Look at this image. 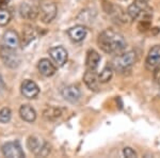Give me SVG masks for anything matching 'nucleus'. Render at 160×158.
Returning a JSON list of instances; mask_svg holds the SVG:
<instances>
[{
    "label": "nucleus",
    "mask_w": 160,
    "mask_h": 158,
    "mask_svg": "<svg viewBox=\"0 0 160 158\" xmlns=\"http://www.w3.org/2000/svg\"><path fill=\"white\" fill-rule=\"evenodd\" d=\"M97 44L104 53L109 55H118L125 50L126 41L118 31L114 29H106L99 33Z\"/></svg>",
    "instance_id": "obj_1"
},
{
    "label": "nucleus",
    "mask_w": 160,
    "mask_h": 158,
    "mask_svg": "<svg viewBox=\"0 0 160 158\" xmlns=\"http://www.w3.org/2000/svg\"><path fill=\"white\" fill-rule=\"evenodd\" d=\"M137 61V54L136 51L129 50V51H123L121 54L114 56L111 65H112L114 71L118 72V73H125L128 72L133 64Z\"/></svg>",
    "instance_id": "obj_2"
},
{
    "label": "nucleus",
    "mask_w": 160,
    "mask_h": 158,
    "mask_svg": "<svg viewBox=\"0 0 160 158\" xmlns=\"http://www.w3.org/2000/svg\"><path fill=\"white\" fill-rule=\"evenodd\" d=\"M27 146L30 150V152H32L33 154L38 155V156L45 157L50 152L49 145L43 139H40L35 136H31L28 138Z\"/></svg>",
    "instance_id": "obj_3"
},
{
    "label": "nucleus",
    "mask_w": 160,
    "mask_h": 158,
    "mask_svg": "<svg viewBox=\"0 0 160 158\" xmlns=\"http://www.w3.org/2000/svg\"><path fill=\"white\" fill-rule=\"evenodd\" d=\"M0 58L4 65L11 69H15L20 64V57L15 51V49L6 47V46H1L0 48Z\"/></svg>",
    "instance_id": "obj_4"
},
{
    "label": "nucleus",
    "mask_w": 160,
    "mask_h": 158,
    "mask_svg": "<svg viewBox=\"0 0 160 158\" xmlns=\"http://www.w3.org/2000/svg\"><path fill=\"white\" fill-rule=\"evenodd\" d=\"M57 12H58V9H57L55 2L43 1L40 4V12L38 13H40L42 22L45 23V24H49L56 18Z\"/></svg>",
    "instance_id": "obj_5"
},
{
    "label": "nucleus",
    "mask_w": 160,
    "mask_h": 158,
    "mask_svg": "<svg viewBox=\"0 0 160 158\" xmlns=\"http://www.w3.org/2000/svg\"><path fill=\"white\" fill-rule=\"evenodd\" d=\"M2 154L9 158H22L25 157V153L22 151L18 141L7 142L2 146Z\"/></svg>",
    "instance_id": "obj_6"
},
{
    "label": "nucleus",
    "mask_w": 160,
    "mask_h": 158,
    "mask_svg": "<svg viewBox=\"0 0 160 158\" xmlns=\"http://www.w3.org/2000/svg\"><path fill=\"white\" fill-rule=\"evenodd\" d=\"M145 66L149 71L160 67V45H155L149 49L145 60Z\"/></svg>",
    "instance_id": "obj_7"
},
{
    "label": "nucleus",
    "mask_w": 160,
    "mask_h": 158,
    "mask_svg": "<svg viewBox=\"0 0 160 158\" xmlns=\"http://www.w3.org/2000/svg\"><path fill=\"white\" fill-rule=\"evenodd\" d=\"M49 56L52 59V61L55 62L57 67H61L68 61V51L62 46H56L49 49Z\"/></svg>",
    "instance_id": "obj_8"
},
{
    "label": "nucleus",
    "mask_w": 160,
    "mask_h": 158,
    "mask_svg": "<svg viewBox=\"0 0 160 158\" xmlns=\"http://www.w3.org/2000/svg\"><path fill=\"white\" fill-rule=\"evenodd\" d=\"M20 89H22V94L24 95L26 98H29V99L35 98L38 95V93H40V88H38V85L30 79L25 80L22 84V88H20Z\"/></svg>",
    "instance_id": "obj_9"
},
{
    "label": "nucleus",
    "mask_w": 160,
    "mask_h": 158,
    "mask_svg": "<svg viewBox=\"0 0 160 158\" xmlns=\"http://www.w3.org/2000/svg\"><path fill=\"white\" fill-rule=\"evenodd\" d=\"M61 94L64 99L72 104L77 103L79 100L80 96H81V92H80L79 88L74 84L66 85L65 88H63L61 91Z\"/></svg>",
    "instance_id": "obj_10"
},
{
    "label": "nucleus",
    "mask_w": 160,
    "mask_h": 158,
    "mask_svg": "<svg viewBox=\"0 0 160 158\" xmlns=\"http://www.w3.org/2000/svg\"><path fill=\"white\" fill-rule=\"evenodd\" d=\"M84 84L89 88L91 91L98 92L99 91V80L98 75L96 74V71H92V69H87L83 76Z\"/></svg>",
    "instance_id": "obj_11"
},
{
    "label": "nucleus",
    "mask_w": 160,
    "mask_h": 158,
    "mask_svg": "<svg viewBox=\"0 0 160 158\" xmlns=\"http://www.w3.org/2000/svg\"><path fill=\"white\" fill-rule=\"evenodd\" d=\"M2 42H3V46H6V47L16 49L20 44V38L16 31L8 30L4 32L3 38H2Z\"/></svg>",
    "instance_id": "obj_12"
},
{
    "label": "nucleus",
    "mask_w": 160,
    "mask_h": 158,
    "mask_svg": "<svg viewBox=\"0 0 160 158\" xmlns=\"http://www.w3.org/2000/svg\"><path fill=\"white\" fill-rule=\"evenodd\" d=\"M40 12V7H37L33 2H24L20 6V14L24 18L34 19Z\"/></svg>",
    "instance_id": "obj_13"
},
{
    "label": "nucleus",
    "mask_w": 160,
    "mask_h": 158,
    "mask_svg": "<svg viewBox=\"0 0 160 158\" xmlns=\"http://www.w3.org/2000/svg\"><path fill=\"white\" fill-rule=\"evenodd\" d=\"M87 33H88V29L84 26H81V25L74 26V27L69 28L68 30V34L69 38L76 43H79V42H81V41H83L87 37Z\"/></svg>",
    "instance_id": "obj_14"
},
{
    "label": "nucleus",
    "mask_w": 160,
    "mask_h": 158,
    "mask_svg": "<svg viewBox=\"0 0 160 158\" xmlns=\"http://www.w3.org/2000/svg\"><path fill=\"white\" fill-rule=\"evenodd\" d=\"M38 69V72L45 77L53 76L57 72V65H55V64L50 60H48V59H42V60H40Z\"/></svg>",
    "instance_id": "obj_15"
},
{
    "label": "nucleus",
    "mask_w": 160,
    "mask_h": 158,
    "mask_svg": "<svg viewBox=\"0 0 160 158\" xmlns=\"http://www.w3.org/2000/svg\"><path fill=\"white\" fill-rule=\"evenodd\" d=\"M100 62V56L94 49H90L87 54L86 59V66L87 69H92V71H96L97 67L99 65Z\"/></svg>",
    "instance_id": "obj_16"
},
{
    "label": "nucleus",
    "mask_w": 160,
    "mask_h": 158,
    "mask_svg": "<svg viewBox=\"0 0 160 158\" xmlns=\"http://www.w3.org/2000/svg\"><path fill=\"white\" fill-rule=\"evenodd\" d=\"M20 118L28 123H32L37 119V112L30 105H22L19 109Z\"/></svg>",
    "instance_id": "obj_17"
},
{
    "label": "nucleus",
    "mask_w": 160,
    "mask_h": 158,
    "mask_svg": "<svg viewBox=\"0 0 160 158\" xmlns=\"http://www.w3.org/2000/svg\"><path fill=\"white\" fill-rule=\"evenodd\" d=\"M113 71H114V69H113V67L111 64L106 65L104 69H102V71L98 74L99 82H102V84H106V82L110 81L111 78H112V76H113Z\"/></svg>",
    "instance_id": "obj_18"
},
{
    "label": "nucleus",
    "mask_w": 160,
    "mask_h": 158,
    "mask_svg": "<svg viewBox=\"0 0 160 158\" xmlns=\"http://www.w3.org/2000/svg\"><path fill=\"white\" fill-rule=\"evenodd\" d=\"M62 115V110L57 107H49L44 111V118L48 121H56Z\"/></svg>",
    "instance_id": "obj_19"
},
{
    "label": "nucleus",
    "mask_w": 160,
    "mask_h": 158,
    "mask_svg": "<svg viewBox=\"0 0 160 158\" xmlns=\"http://www.w3.org/2000/svg\"><path fill=\"white\" fill-rule=\"evenodd\" d=\"M11 19V13L9 10L0 9V26H6Z\"/></svg>",
    "instance_id": "obj_20"
},
{
    "label": "nucleus",
    "mask_w": 160,
    "mask_h": 158,
    "mask_svg": "<svg viewBox=\"0 0 160 158\" xmlns=\"http://www.w3.org/2000/svg\"><path fill=\"white\" fill-rule=\"evenodd\" d=\"M12 116V112L9 108H2L0 110V123H9L10 120H11Z\"/></svg>",
    "instance_id": "obj_21"
},
{
    "label": "nucleus",
    "mask_w": 160,
    "mask_h": 158,
    "mask_svg": "<svg viewBox=\"0 0 160 158\" xmlns=\"http://www.w3.org/2000/svg\"><path fill=\"white\" fill-rule=\"evenodd\" d=\"M123 155L125 157H128V158H133V157H137V153L135 150H132L131 147H124L123 150Z\"/></svg>",
    "instance_id": "obj_22"
},
{
    "label": "nucleus",
    "mask_w": 160,
    "mask_h": 158,
    "mask_svg": "<svg viewBox=\"0 0 160 158\" xmlns=\"http://www.w3.org/2000/svg\"><path fill=\"white\" fill-rule=\"evenodd\" d=\"M154 71H155V74H154L155 80H156V81L160 84V69L159 67H157V69H154Z\"/></svg>",
    "instance_id": "obj_23"
},
{
    "label": "nucleus",
    "mask_w": 160,
    "mask_h": 158,
    "mask_svg": "<svg viewBox=\"0 0 160 158\" xmlns=\"http://www.w3.org/2000/svg\"><path fill=\"white\" fill-rule=\"evenodd\" d=\"M9 2H10V0H0V9H4V8H7Z\"/></svg>",
    "instance_id": "obj_24"
},
{
    "label": "nucleus",
    "mask_w": 160,
    "mask_h": 158,
    "mask_svg": "<svg viewBox=\"0 0 160 158\" xmlns=\"http://www.w3.org/2000/svg\"><path fill=\"white\" fill-rule=\"evenodd\" d=\"M6 88V84H4V81H3V78L2 76L0 75V90H3Z\"/></svg>",
    "instance_id": "obj_25"
}]
</instances>
